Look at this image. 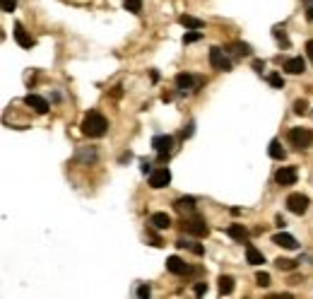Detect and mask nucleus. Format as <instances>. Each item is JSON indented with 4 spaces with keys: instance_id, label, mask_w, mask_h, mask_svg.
Here are the masks:
<instances>
[{
    "instance_id": "obj_3",
    "label": "nucleus",
    "mask_w": 313,
    "mask_h": 299,
    "mask_svg": "<svg viewBox=\"0 0 313 299\" xmlns=\"http://www.w3.org/2000/svg\"><path fill=\"white\" fill-rule=\"evenodd\" d=\"M287 138H289V145L296 147V150H306V147H311L313 145V131L311 128H292Z\"/></svg>"
},
{
    "instance_id": "obj_37",
    "label": "nucleus",
    "mask_w": 313,
    "mask_h": 299,
    "mask_svg": "<svg viewBox=\"0 0 313 299\" xmlns=\"http://www.w3.org/2000/svg\"><path fill=\"white\" fill-rule=\"evenodd\" d=\"M152 171H154V169H152V164L147 162V159H145V162H142V174H152Z\"/></svg>"
},
{
    "instance_id": "obj_39",
    "label": "nucleus",
    "mask_w": 313,
    "mask_h": 299,
    "mask_svg": "<svg viewBox=\"0 0 313 299\" xmlns=\"http://www.w3.org/2000/svg\"><path fill=\"white\" fill-rule=\"evenodd\" d=\"M284 224H287V222H284V217H282V215H277V227H280V229H282Z\"/></svg>"
},
{
    "instance_id": "obj_28",
    "label": "nucleus",
    "mask_w": 313,
    "mask_h": 299,
    "mask_svg": "<svg viewBox=\"0 0 313 299\" xmlns=\"http://www.w3.org/2000/svg\"><path fill=\"white\" fill-rule=\"evenodd\" d=\"M256 282H258L260 287H268V285H270V275H268V273H258V275H256Z\"/></svg>"
},
{
    "instance_id": "obj_18",
    "label": "nucleus",
    "mask_w": 313,
    "mask_h": 299,
    "mask_svg": "<svg viewBox=\"0 0 313 299\" xmlns=\"http://www.w3.org/2000/svg\"><path fill=\"white\" fill-rule=\"evenodd\" d=\"M178 24L185 27V29H203V27H205V22L193 17V15H181V17H178Z\"/></svg>"
},
{
    "instance_id": "obj_32",
    "label": "nucleus",
    "mask_w": 313,
    "mask_h": 299,
    "mask_svg": "<svg viewBox=\"0 0 313 299\" xmlns=\"http://www.w3.org/2000/svg\"><path fill=\"white\" fill-rule=\"evenodd\" d=\"M150 294H152L150 285H140V287H138V297H150Z\"/></svg>"
},
{
    "instance_id": "obj_22",
    "label": "nucleus",
    "mask_w": 313,
    "mask_h": 299,
    "mask_svg": "<svg viewBox=\"0 0 313 299\" xmlns=\"http://www.w3.org/2000/svg\"><path fill=\"white\" fill-rule=\"evenodd\" d=\"M234 292V277L222 275L219 277V294H231Z\"/></svg>"
},
{
    "instance_id": "obj_11",
    "label": "nucleus",
    "mask_w": 313,
    "mask_h": 299,
    "mask_svg": "<svg viewBox=\"0 0 313 299\" xmlns=\"http://www.w3.org/2000/svg\"><path fill=\"white\" fill-rule=\"evenodd\" d=\"M272 244L282 246V249H289V251H294V249H299V242L294 239L292 234H287V232L275 234V236H272Z\"/></svg>"
},
{
    "instance_id": "obj_5",
    "label": "nucleus",
    "mask_w": 313,
    "mask_h": 299,
    "mask_svg": "<svg viewBox=\"0 0 313 299\" xmlns=\"http://www.w3.org/2000/svg\"><path fill=\"white\" fill-rule=\"evenodd\" d=\"M287 210L294 212V215H303L308 210V196L303 193H289L287 196Z\"/></svg>"
},
{
    "instance_id": "obj_30",
    "label": "nucleus",
    "mask_w": 313,
    "mask_h": 299,
    "mask_svg": "<svg viewBox=\"0 0 313 299\" xmlns=\"http://www.w3.org/2000/svg\"><path fill=\"white\" fill-rule=\"evenodd\" d=\"M303 5H306V20L313 22V0H303Z\"/></svg>"
},
{
    "instance_id": "obj_24",
    "label": "nucleus",
    "mask_w": 313,
    "mask_h": 299,
    "mask_svg": "<svg viewBox=\"0 0 313 299\" xmlns=\"http://www.w3.org/2000/svg\"><path fill=\"white\" fill-rule=\"evenodd\" d=\"M275 263H277L280 270H294L296 268V261H292V258H277Z\"/></svg>"
},
{
    "instance_id": "obj_9",
    "label": "nucleus",
    "mask_w": 313,
    "mask_h": 299,
    "mask_svg": "<svg viewBox=\"0 0 313 299\" xmlns=\"http://www.w3.org/2000/svg\"><path fill=\"white\" fill-rule=\"evenodd\" d=\"M166 270L173 273V275H185L188 273V263L183 258H178V256H169L166 258Z\"/></svg>"
},
{
    "instance_id": "obj_15",
    "label": "nucleus",
    "mask_w": 313,
    "mask_h": 299,
    "mask_svg": "<svg viewBox=\"0 0 313 299\" xmlns=\"http://www.w3.org/2000/svg\"><path fill=\"white\" fill-rule=\"evenodd\" d=\"M150 224L154 229H169L171 227V217L166 212H154V215H150Z\"/></svg>"
},
{
    "instance_id": "obj_38",
    "label": "nucleus",
    "mask_w": 313,
    "mask_h": 299,
    "mask_svg": "<svg viewBox=\"0 0 313 299\" xmlns=\"http://www.w3.org/2000/svg\"><path fill=\"white\" fill-rule=\"evenodd\" d=\"M191 135H193V123H188V131H181V138H191Z\"/></svg>"
},
{
    "instance_id": "obj_4",
    "label": "nucleus",
    "mask_w": 313,
    "mask_h": 299,
    "mask_svg": "<svg viewBox=\"0 0 313 299\" xmlns=\"http://www.w3.org/2000/svg\"><path fill=\"white\" fill-rule=\"evenodd\" d=\"M210 66L215 68V70H224V73L231 70V61L227 58L224 48H219V46H212V48H210Z\"/></svg>"
},
{
    "instance_id": "obj_1",
    "label": "nucleus",
    "mask_w": 313,
    "mask_h": 299,
    "mask_svg": "<svg viewBox=\"0 0 313 299\" xmlns=\"http://www.w3.org/2000/svg\"><path fill=\"white\" fill-rule=\"evenodd\" d=\"M106 128H108V121L99 111H89L85 116V121H82V133L87 138H101V135L106 133Z\"/></svg>"
},
{
    "instance_id": "obj_29",
    "label": "nucleus",
    "mask_w": 313,
    "mask_h": 299,
    "mask_svg": "<svg viewBox=\"0 0 313 299\" xmlns=\"http://www.w3.org/2000/svg\"><path fill=\"white\" fill-rule=\"evenodd\" d=\"M17 0H3V12H15Z\"/></svg>"
},
{
    "instance_id": "obj_16",
    "label": "nucleus",
    "mask_w": 313,
    "mask_h": 299,
    "mask_svg": "<svg viewBox=\"0 0 313 299\" xmlns=\"http://www.w3.org/2000/svg\"><path fill=\"white\" fill-rule=\"evenodd\" d=\"M227 234L231 236V239H236V242H248V229L243 227V224H229L227 227Z\"/></svg>"
},
{
    "instance_id": "obj_25",
    "label": "nucleus",
    "mask_w": 313,
    "mask_h": 299,
    "mask_svg": "<svg viewBox=\"0 0 313 299\" xmlns=\"http://www.w3.org/2000/svg\"><path fill=\"white\" fill-rule=\"evenodd\" d=\"M123 8L128 12H140L142 10V0H123Z\"/></svg>"
},
{
    "instance_id": "obj_17",
    "label": "nucleus",
    "mask_w": 313,
    "mask_h": 299,
    "mask_svg": "<svg viewBox=\"0 0 313 299\" xmlns=\"http://www.w3.org/2000/svg\"><path fill=\"white\" fill-rule=\"evenodd\" d=\"M246 261H248L251 266H260V263H265V256L253 244H246Z\"/></svg>"
},
{
    "instance_id": "obj_8",
    "label": "nucleus",
    "mask_w": 313,
    "mask_h": 299,
    "mask_svg": "<svg viewBox=\"0 0 313 299\" xmlns=\"http://www.w3.org/2000/svg\"><path fill=\"white\" fill-rule=\"evenodd\" d=\"M296 176H299L296 166H280V169L275 171V181H277L280 186H292V184H296Z\"/></svg>"
},
{
    "instance_id": "obj_21",
    "label": "nucleus",
    "mask_w": 313,
    "mask_h": 299,
    "mask_svg": "<svg viewBox=\"0 0 313 299\" xmlns=\"http://www.w3.org/2000/svg\"><path fill=\"white\" fill-rule=\"evenodd\" d=\"M268 152H270V157L272 159H284V157H287V152H284V150H282V143L280 140H270V147H268Z\"/></svg>"
},
{
    "instance_id": "obj_10",
    "label": "nucleus",
    "mask_w": 313,
    "mask_h": 299,
    "mask_svg": "<svg viewBox=\"0 0 313 299\" xmlns=\"http://www.w3.org/2000/svg\"><path fill=\"white\" fill-rule=\"evenodd\" d=\"M24 104H27L29 109H34L36 113H46V111H48V101L43 99V97H39V94H27V97H24Z\"/></svg>"
},
{
    "instance_id": "obj_20",
    "label": "nucleus",
    "mask_w": 313,
    "mask_h": 299,
    "mask_svg": "<svg viewBox=\"0 0 313 299\" xmlns=\"http://www.w3.org/2000/svg\"><path fill=\"white\" fill-rule=\"evenodd\" d=\"M176 246H178V249H191L195 256H203V254H205V249H203L200 244H195V242H191V239H183V236L176 242Z\"/></svg>"
},
{
    "instance_id": "obj_12",
    "label": "nucleus",
    "mask_w": 313,
    "mask_h": 299,
    "mask_svg": "<svg viewBox=\"0 0 313 299\" xmlns=\"http://www.w3.org/2000/svg\"><path fill=\"white\" fill-rule=\"evenodd\" d=\"M284 70H287L289 75H301L303 70H306V61H303L301 55H296V58H287V61H284Z\"/></svg>"
},
{
    "instance_id": "obj_34",
    "label": "nucleus",
    "mask_w": 313,
    "mask_h": 299,
    "mask_svg": "<svg viewBox=\"0 0 313 299\" xmlns=\"http://www.w3.org/2000/svg\"><path fill=\"white\" fill-rule=\"evenodd\" d=\"M205 292H207V282H198V285H195V294H198V297L205 294Z\"/></svg>"
},
{
    "instance_id": "obj_27",
    "label": "nucleus",
    "mask_w": 313,
    "mask_h": 299,
    "mask_svg": "<svg viewBox=\"0 0 313 299\" xmlns=\"http://www.w3.org/2000/svg\"><path fill=\"white\" fill-rule=\"evenodd\" d=\"M272 34H275V41H277V44L284 46V48H289V39H287V34L280 32V29H275Z\"/></svg>"
},
{
    "instance_id": "obj_23",
    "label": "nucleus",
    "mask_w": 313,
    "mask_h": 299,
    "mask_svg": "<svg viewBox=\"0 0 313 299\" xmlns=\"http://www.w3.org/2000/svg\"><path fill=\"white\" fill-rule=\"evenodd\" d=\"M203 39V32L200 29H191V32L183 36V44H195V41H200Z\"/></svg>"
},
{
    "instance_id": "obj_31",
    "label": "nucleus",
    "mask_w": 313,
    "mask_h": 299,
    "mask_svg": "<svg viewBox=\"0 0 313 299\" xmlns=\"http://www.w3.org/2000/svg\"><path fill=\"white\" fill-rule=\"evenodd\" d=\"M306 109H308V104H306L303 99L294 101V111H296V113H306Z\"/></svg>"
},
{
    "instance_id": "obj_35",
    "label": "nucleus",
    "mask_w": 313,
    "mask_h": 299,
    "mask_svg": "<svg viewBox=\"0 0 313 299\" xmlns=\"http://www.w3.org/2000/svg\"><path fill=\"white\" fill-rule=\"evenodd\" d=\"M147 236L152 239V246H162V239H159L157 234H152V229H147Z\"/></svg>"
},
{
    "instance_id": "obj_33",
    "label": "nucleus",
    "mask_w": 313,
    "mask_h": 299,
    "mask_svg": "<svg viewBox=\"0 0 313 299\" xmlns=\"http://www.w3.org/2000/svg\"><path fill=\"white\" fill-rule=\"evenodd\" d=\"M253 70H256L258 75H263V70H265V61H253Z\"/></svg>"
},
{
    "instance_id": "obj_36",
    "label": "nucleus",
    "mask_w": 313,
    "mask_h": 299,
    "mask_svg": "<svg viewBox=\"0 0 313 299\" xmlns=\"http://www.w3.org/2000/svg\"><path fill=\"white\" fill-rule=\"evenodd\" d=\"M306 53H308V58H311V63H313V39L306 41Z\"/></svg>"
},
{
    "instance_id": "obj_13",
    "label": "nucleus",
    "mask_w": 313,
    "mask_h": 299,
    "mask_svg": "<svg viewBox=\"0 0 313 299\" xmlns=\"http://www.w3.org/2000/svg\"><path fill=\"white\" fill-rule=\"evenodd\" d=\"M15 41H17L22 48H32V46H34V39L27 34V29H24L20 22L15 24Z\"/></svg>"
},
{
    "instance_id": "obj_6",
    "label": "nucleus",
    "mask_w": 313,
    "mask_h": 299,
    "mask_svg": "<svg viewBox=\"0 0 313 299\" xmlns=\"http://www.w3.org/2000/svg\"><path fill=\"white\" fill-rule=\"evenodd\" d=\"M169 184H171V171H169L166 166H159V169H154V171L150 174V186L152 189H157V191L166 189Z\"/></svg>"
},
{
    "instance_id": "obj_2",
    "label": "nucleus",
    "mask_w": 313,
    "mask_h": 299,
    "mask_svg": "<svg viewBox=\"0 0 313 299\" xmlns=\"http://www.w3.org/2000/svg\"><path fill=\"white\" fill-rule=\"evenodd\" d=\"M183 229L188 234H193V236H207V232H210V227H207V222L203 215H198V212H191L188 217L183 220Z\"/></svg>"
},
{
    "instance_id": "obj_14",
    "label": "nucleus",
    "mask_w": 313,
    "mask_h": 299,
    "mask_svg": "<svg viewBox=\"0 0 313 299\" xmlns=\"http://www.w3.org/2000/svg\"><path fill=\"white\" fill-rule=\"evenodd\" d=\"M173 208H176V212H181V215H183V212L191 215V212H195V198H193V196L176 198V200H173Z\"/></svg>"
},
{
    "instance_id": "obj_26",
    "label": "nucleus",
    "mask_w": 313,
    "mask_h": 299,
    "mask_svg": "<svg viewBox=\"0 0 313 299\" xmlns=\"http://www.w3.org/2000/svg\"><path fill=\"white\" fill-rule=\"evenodd\" d=\"M268 82H270L272 87H277V89L284 87V78H282V75H277V73H270V75H268Z\"/></svg>"
},
{
    "instance_id": "obj_19",
    "label": "nucleus",
    "mask_w": 313,
    "mask_h": 299,
    "mask_svg": "<svg viewBox=\"0 0 313 299\" xmlns=\"http://www.w3.org/2000/svg\"><path fill=\"white\" fill-rule=\"evenodd\" d=\"M173 82H176V87L181 89V92H185V89H193L195 78H193V75H188V73H178Z\"/></svg>"
},
{
    "instance_id": "obj_7",
    "label": "nucleus",
    "mask_w": 313,
    "mask_h": 299,
    "mask_svg": "<svg viewBox=\"0 0 313 299\" xmlns=\"http://www.w3.org/2000/svg\"><path fill=\"white\" fill-rule=\"evenodd\" d=\"M152 147L159 152V159H166L173 147V138L171 135H154V138H152Z\"/></svg>"
}]
</instances>
